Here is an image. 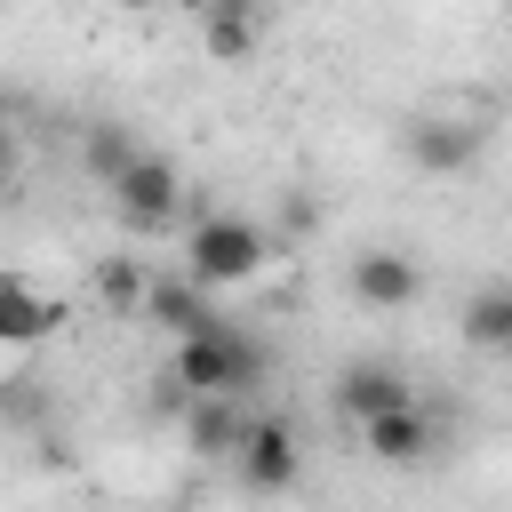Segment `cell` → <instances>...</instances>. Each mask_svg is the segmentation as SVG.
Instances as JSON below:
<instances>
[{
  "mask_svg": "<svg viewBox=\"0 0 512 512\" xmlns=\"http://www.w3.org/2000/svg\"><path fill=\"white\" fill-rule=\"evenodd\" d=\"M184 400L192 392H216V400H248L256 384H264V344L248 336V328H232V320H208L200 336H184L176 344V376H168Z\"/></svg>",
  "mask_w": 512,
  "mask_h": 512,
  "instance_id": "6da1fadb",
  "label": "cell"
},
{
  "mask_svg": "<svg viewBox=\"0 0 512 512\" xmlns=\"http://www.w3.org/2000/svg\"><path fill=\"white\" fill-rule=\"evenodd\" d=\"M264 264H272L264 224H248V216H192V232H184V280L232 288V280H256Z\"/></svg>",
  "mask_w": 512,
  "mask_h": 512,
  "instance_id": "7a4b0ae2",
  "label": "cell"
},
{
  "mask_svg": "<svg viewBox=\"0 0 512 512\" xmlns=\"http://www.w3.org/2000/svg\"><path fill=\"white\" fill-rule=\"evenodd\" d=\"M224 464L240 472V488H248V496H288V488H296V472H304V440H296V424H288V416H248Z\"/></svg>",
  "mask_w": 512,
  "mask_h": 512,
  "instance_id": "3957f363",
  "label": "cell"
},
{
  "mask_svg": "<svg viewBox=\"0 0 512 512\" xmlns=\"http://www.w3.org/2000/svg\"><path fill=\"white\" fill-rule=\"evenodd\" d=\"M112 208H120L128 232H160V224H176L192 200H184V176H176L168 152H136V160L112 176Z\"/></svg>",
  "mask_w": 512,
  "mask_h": 512,
  "instance_id": "277c9868",
  "label": "cell"
},
{
  "mask_svg": "<svg viewBox=\"0 0 512 512\" xmlns=\"http://www.w3.org/2000/svg\"><path fill=\"white\" fill-rule=\"evenodd\" d=\"M344 288H352V304H368V312H400V304L424 296V264L400 256V248H360V256L344 264Z\"/></svg>",
  "mask_w": 512,
  "mask_h": 512,
  "instance_id": "5b68a950",
  "label": "cell"
},
{
  "mask_svg": "<svg viewBox=\"0 0 512 512\" xmlns=\"http://www.w3.org/2000/svg\"><path fill=\"white\" fill-rule=\"evenodd\" d=\"M360 440H368V456H376V464H424V456L440 448V416H432L424 400H400V408L368 416V424H360Z\"/></svg>",
  "mask_w": 512,
  "mask_h": 512,
  "instance_id": "8992f818",
  "label": "cell"
},
{
  "mask_svg": "<svg viewBox=\"0 0 512 512\" xmlns=\"http://www.w3.org/2000/svg\"><path fill=\"white\" fill-rule=\"evenodd\" d=\"M400 144H408V160H416L424 176H464V168L480 160V128H472V120H408Z\"/></svg>",
  "mask_w": 512,
  "mask_h": 512,
  "instance_id": "52a82bcc",
  "label": "cell"
},
{
  "mask_svg": "<svg viewBox=\"0 0 512 512\" xmlns=\"http://www.w3.org/2000/svg\"><path fill=\"white\" fill-rule=\"evenodd\" d=\"M400 400H416V384H408L392 360H352V368L336 376V408H344L352 424H368V416H384V408H400Z\"/></svg>",
  "mask_w": 512,
  "mask_h": 512,
  "instance_id": "ba28073f",
  "label": "cell"
},
{
  "mask_svg": "<svg viewBox=\"0 0 512 512\" xmlns=\"http://www.w3.org/2000/svg\"><path fill=\"white\" fill-rule=\"evenodd\" d=\"M144 320H152L160 336H176V344H184V336H200V328H208V320H224V312L208 304V288H200V280H184V272H176V280H152V288H144Z\"/></svg>",
  "mask_w": 512,
  "mask_h": 512,
  "instance_id": "9c48e42d",
  "label": "cell"
},
{
  "mask_svg": "<svg viewBox=\"0 0 512 512\" xmlns=\"http://www.w3.org/2000/svg\"><path fill=\"white\" fill-rule=\"evenodd\" d=\"M240 424H248L240 400H216V392H192V400H184V448H192L200 464H224L232 440H240Z\"/></svg>",
  "mask_w": 512,
  "mask_h": 512,
  "instance_id": "30bf717a",
  "label": "cell"
},
{
  "mask_svg": "<svg viewBox=\"0 0 512 512\" xmlns=\"http://www.w3.org/2000/svg\"><path fill=\"white\" fill-rule=\"evenodd\" d=\"M200 40H208L216 64H240V56H256V40H264V8H256V0H208V8H200Z\"/></svg>",
  "mask_w": 512,
  "mask_h": 512,
  "instance_id": "8fae6325",
  "label": "cell"
},
{
  "mask_svg": "<svg viewBox=\"0 0 512 512\" xmlns=\"http://www.w3.org/2000/svg\"><path fill=\"white\" fill-rule=\"evenodd\" d=\"M56 320H64L56 296H40L32 280L0 272V344H40V336H56Z\"/></svg>",
  "mask_w": 512,
  "mask_h": 512,
  "instance_id": "7c38bea8",
  "label": "cell"
},
{
  "mask_svg": "<svg viewBox=\"0 0 512 512\" xmlns=\"http://www.w3.org/2000/svg\"><path fill=\"white\" fill-rule=\"evenodd\" d=\"M464 344H480V352H512V288H504V280H488V288L464 304Z\"/></svg>",
  "mask_w": 512,
  "mask_h": 512,
  "instance_id": "4fadbf2b",
  "label": "cell"
},
{
  "mask_svg": "<svg viewBox=\"0 0 512 512\" xmlns=\"http://www.w3.org/2000/svg\"><path fill=\"white\" fill-rule=\"evenodd\" d=\"M144 288H152V272L136 256H104L96 264V304L104 312H144Z\"/></svg>",
  "mask_w": 512,
  "mask_h": 512,
  "instance_id": "5bb4252c",
  "label": "cell"
},
{
  "mask_svg": "<svg viewBox=\"0 0 512 512\" xmlns=\"http://www.w3.org/2000/svg\"><path fill=\"white\" fill-rule=\"evenodd\" d=\"M136 152H144V144H136L128 128H112V120H96V128L80 136V160H88V176H104V184H112V176H120Z\"/></svg>",
  "mask_w": 512,
  "mask_h": 512,
  "instance_id": "9a60e30c",
  "label": "cell"
},
{
  "mask_svg": "<svg viewBox=\"0 0 512 512\" xmlns=\"http://www.w3.org/2000/svg\"><path fill=\"white\" fill-rule=\"evenodd\" d=\"M120 8H168V0H120Z\"/></svg>",
  "mask_w": 512,
  "mask_h": 512,
  "instance_id": "2e32d148",
  "label": "cell"
},
{
  "mask_svg": "<svg viewBox=\"0 0 512 512\" xmlns=\"http://www.w3.org/2000/svg\"><path fill=\"white\" fill-rule=\"evenodd\" d=\"M176 8H192V16H200V8H208V0H176Z\"/></svg>",
  "mask_w": 512,
  "mask_h": 512,
  "instance_id": "e0dca14e",
  "label": "cell"
},
{
  "mask_svg": "<svg viewBox=\"0 0 512 512\" xmlns=\"http://www.w3.org/2000/svg\"><path fill=\"white\" fill-rule=\"evenodd\" d=\"M0 168H8V128H0Z\"/></svg>",
  "mask_w": 512,
  "mask_h": 512,
  "instance_id": "ac0fdd59",
  "label": "cell"
}]
</instances>
